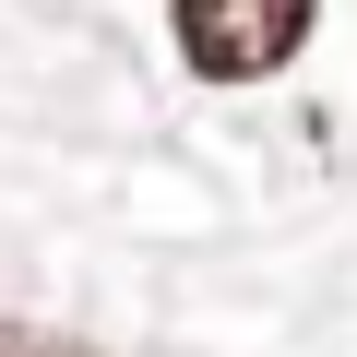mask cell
<instances>
[{
    "label": "cell",
    "mask_w": 357,
    "mask_h": 357,
    "mask_svg": "<svg viewBox=\"0 0 357 357\" xmlns=\"http://www.w3.org/2000/svg\"><path fill=\"white\" fill-rule=\"evenodd\" d=\"M321 24V0H167V36L191 84H274Z\"/></svg>",
    "instance_id": "6da1fadb"
},
{
    "label": "cell",
    "mask_w": 357,
    "mask_h": 357,
    "mask_svg": "<svg viewBox=\"0 0 357 357\" xmlns=\"http://www.w3.org/2000/svg\"><path fill=\"white\" fill-rule=\"evenodd\" d=\"M0 357H107L84 333H48V321H0Z\"/></svg>",
    "instance_id": "7a4b0ae2"
}]
</instances>
